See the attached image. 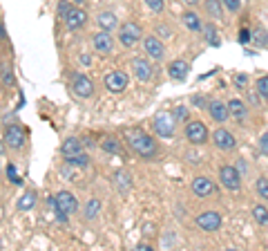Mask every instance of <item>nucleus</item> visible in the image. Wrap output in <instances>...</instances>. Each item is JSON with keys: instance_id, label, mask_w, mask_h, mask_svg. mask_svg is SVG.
<instances>
[{"instance_id": "obj_1", "label": "nucleus", "mask_w": 268, "mask_h": 251, "mask_svg": "<svg viewBox=\"0 0 268 251\" xmlns=\"http://www.w3.org/2000/svg\"><path fill=\"white\" fill-rule=\"evenodd\" d=\"M128 143H130L134 155L145 159V161H152L156 155H159V141H156L152 134L143 132V130H138V128L128 132Z\"/></svg>"}, {"instance_id": "obj_2", "label": "nucleus", "mask_w": 268, "mask_h": 251, "mask_svg": "<svg viewBox=\"0 0 268 251\" xmlns=\"http://www.w3.org/2000/svg\"><path fill=\"white\" fill-rule=\"evenodd\" d=\"M52 206H54V213L61 222H67L69 215H74L78 211V200H76L74 193L69 191H58L56 195L52 197Z\"/></svg>"}, {"instance_id": "obj_3", "label": "nucleus", "mask_w": 268, "mask_h": 251, "mask_svg": "<svg viewBox=\"0 0 268 251\" xmlns=\"http://www.w3.org/2000/svg\"><path fill=\"white\" fill-rule=\"evenodd\" d=\"M141 40H143V29H141L138 22H134V20L121 22V27H119V43L123 45L125 49H134L138 43H141Z\"/></svg>"}, {"instance_id": "obj_4", "label": "nucleus", "mask_w": 268, "mask_h": 251, "mask_svg": "<svg viewBox=\"0 0 268 251\" xmlns=\"http://www.w3.org/2000/svg\"><path fill=\"white\" fill-rule=\"evenodd\" d=\"M183 137H186V141L192 143V146H203L210 139V130L203 121L192 119V121H188V124H183Z\"/></svg>"}, {"instance_id": "obj_5", "label": "nucleus", "mask_w": 268, "mask_h": 251, "mask_svg": "<svg viewBox=\"0 0 268 251\" xmlns=\"http://www.w3.org/2000/svg\"><path fill=\"white\" fill-rule=\"evenodd\" d=\"M177 117L172 112H159V115L152 119V130L159 134L161 139H170L177 134Z\"/></svg>"}, {"instance_id": "obj_6", "label": "nucleus", "mask_w": 268, "mask_h": 251, "mask_svg": "<svg viewBox=\"0 0 268 251\" xmlns=\"http://www.w3.org/2000/svg\"><path fill=\"white\" fill-rule=\"evenodd\" d=\"M221 224H223V218H221V213H219V211L208 209V211H199V213L195 215V227L199 229V231H203V233L219 231V229H221Z\"/></svg>"}, {"instance_id": "obj_7", "label": "nucleus", "mask_w": 268, "mask_h": 251, "mask_svg": "<svg viewBox=\"0 0 268 251\" xmlns=\"http://www.w3.org/2000/svg\"><path fill=\"white\" fill-rule=\"evenodd\" d=\"M141 47H143V54L150 58L152 63H159L165 58V43L163 38H159L156 34H145L141 40Z\"/></svg>"}, {"instance_id": "obj_8", "label": "nucleus", "mask_w": 268, "mask_h": 251, "mask_svg": "<svg viewBox=\"0 0 268 251\" xmlns=\"http://www.w3.org/2000/svg\"><path fill=\"white\" fill-rule=\"evenodd\" d=\"M219 182L226 191H239L241 184H244V175L237 166H230V164H223L219 166Z\"/></svg>"}, {"instance_id": "obj_9", "label": "nucleus", "mask_w": 268, "mask_h": 251, "mask_svg": "<svg viewBox=\"0 0 268 251\" xmlns=\"http://www.w3.org/2000/svg\"><path fill=\"white\" fill-rule=\"evenodd\" d=\"M69 88L78 99H92L94 97V83L87 74H83V72H74V74L69 76Z\"/></svg>"}, {"instance_id": "obj_10", "label": "nucleus", "mask_w": 268, "mask_h": 251, "mask_svg": "<svg viewBox=\"0 0 268 251\" xmlns=\"http://www.w3.org/2000/svg\"><path fill=\"white\" fill-rule=\"evenodd\" d=\"M89 43H92V49H94V52L101 54V56H110V54L114 52V36H112L110 31H105V29H101V31H96V34H92Z\"/></svg>"}, {"instance_id": "obj_11", "label": "nucleus", "mask_w": 268, "mask_h": 251, "mask_svg": "<svg viewBox=\"0 0 268 251\" xmlns=\"http://www.w3.org/2000/svg\"><path fill=\"white\" fill-rule=\"evenodd\" d=\"M190 191L195 197H199V200H205V197H212L214 193H217V186H214L212 177H208V175H197L195 179H192L190 184Z\"/></svg>"}, {"instance_id": "obj_12", "label": "nucleus", "mask_w": 268, "mask_h": 251, "mask_svg": "<svg viewBox=\"0 0 268 251\" xmlns=\"http://www.w3.org/2000/svg\"><path fill=\"white\" fill-rule=\"evenodd\" d=\"M130 70H132V74L136 76L141 83H147V81H152V76H154V67H152V61L150 58H141V56H136V58H132L130 61Z\"/></svg>"}, {"instance_id": "obj_13", "label": "nucleus", "mask_w": 268, "mask_h": 251, "mask_svg": "<svg viewBox=\"0 0 268 251\" xmlns=\"http://www.w3.org/2000/svg\"><path fill=\"white\" fill-rule=\"evenodd\" d=\"M210 141L214 143V146L219 148V150H223V152H232L237 148V139H235V134L230 132L228 128H217L212 134H210Z\"/></svg>"}, {"instance_id": "obj_14", "label": "nucleus", "mask_w": 268, "mask_h": 251, "mask_svg": "<svg viewBox=\"0 0 268 251\" xmlns=\"http://www.w3.org/2000/svg\"><path fill=\"white\" fill-rule=\"evenodd\" d=\"M128 83H130L128 74H125V72H121V70H112V72H107L105 79H103V85H105V88L110 90L112 94H121V92H125Z\"/></svg>"}, {"instance_id": "obj_15", "label": "nucleus", "mask_w": 268, "mask_h": 251, "mask_svg": "<svg viewBox=\"0 0 268 251\" xmlns=\"http://www.w3.org/2000/svg\"><path fill=\"white\" fill-rule=\"evenodd\" d=\"M27 141V134H25V128L18 124H11L4 128V146H9L11 150H20Z\"/></svg>"}, {"instance_id": "obj_16", "label": "nucleus", "mask_w": 268, "mask_h": 251, "mask_svg": "<svg viewBox=\"0 0 268 251\" xmlns=\"http://www.w3.org/2000/svg\"><path fill=\"white\" fill-rule=\"evenodd\" d=\"M87 20H89V13L85 11V9H80V4H74L71 11L65 16V27L69 31H80L87 25Z\"/></svg>"}, {"instance_id": "obj_17", "label": "nucleus", "mask_w": 268, "mask_h": 251, "mask_svg": "<svg viewBox=\"0 0 268 251\" xmlns=\"http://www.w3.org/2000/svg\"><path fill=\"white\" fill-rule=\"evenodd\" d=\"M208 115L212 121L217 124H226L230 119V108H228V101H221V99H210L208 101Z\"/></svg>"}, {"instance_id": "obj_18", "label": "nucleus", "mask_w": 268, "mask_h": 251, "mask_svg": "<svg viewBox=\"0 0 268 251\" xmlns=\"http://www.w3.org/2000/svg\"><path fill=\"white\" fill-rule=\"evenodd\" d=\"M96 25L101 27V29H105V31H114V29H119L121 27V22H119V16H116L114 11L103 9V11L96 13Z\"/></svg>"}, {"instance_id": "obj_19", "label": "nucleus", "mask_w": 268, "mask_h": 251, "mask_svg": "<svg viewBox=\"0 0 268 251\" xmlns=\"http://www.w3.org/2000/svg\"><path fill=\"white\" fill-rule=\"evenodd\" d=\"M61 152H63V159H71V157H76V155H83V141H80L78 137H67L65 141H63V146H61Z\"/></svg>"}, {"instance_id": "obj_20", "label": "nucleus", "mask_w": 268, "mask_h": 251, "mask_svg": "<svg viewBox=\"0 0 268 251\" xmlns=\"http://www.w3.org/2000/svg\"><path fill=\"white\" fill-rule=\"evenodd\" d=\"M228 108H230V117L237 121V124H246L248 119V103L241 101V99H230L228 101Z\"/></svg>"}, {"instance_id": "obj_21", "label": "nucleus", "mask_w": 268, "mask_h": 251, "mask_svg": "<svg viewBox=\"0 0 268 251\" xmlns=\"http://www.w3.org/2000/svg\"><path fill=\"white\" fill-rule=\"evenodd\" d=\"M188 72H190V65H188V61H183V58H174L168 65V74L172 81H186Z\"/></svg>"}, {"instance_id": "obj_22", "label": "nucleus", "mask_w": 268, "mask_h": 251, "mask_svg": "<svg viewBox=\"0 0 268 251\" xmlns=\"http://www.w3.org/2000/svg\"><path fill=\"white\" fill-rule=\"evenodd\" d=\"M101 211H103V202L98 197H89L83 206V220L85 222H96Z\"/></svg>"}, {"instance_id": "obj_23", "label": "nucleus", "mask_w": 268, "mask_h": 251, "mask_svg": "<svg viewBox=\"0 0 268 251\" xmlns=\"http://www.w3.org/2000/svg\"><path fill=\"white\" fill-rule=\"evenodd\" d=\"M181 22L186 25L188 31H192V34H201V31H203V22H201V16L197 11H183Z\"/></svg>"}, {"instance_id": "obj_24", "label": "nucleus", "mask_w": 268, "mask_h": 251, "mask_svg": "<svg viewBox=\"0 0 268 251\" xmlns=\"http://www.w3.org/2000/svg\"><path fill=\"white\" fill-rule=\"evenodd\" d=\"M203 9H205V16H210L212 20H221L223 18V2L221 0H205Z\"/></svg>"}, {"instance_id": "obj_25", "label": "nucleus", "mask_w": 268, "mask_h": 251, "mask_svg": "<svg viewBox=\"0 0 268 251\" xmlns=\"http://www.w3.org/2000/svg\"><path fill=\"white\" fill-rule=\"evenodd\" d=\"M112 182H114L116 191H121V193H128L130 188H132V177H130L125 170H119V173L112 175Z\"/></svg>"}, {"instance_id": "obj_26", "label": "nucleus", "mask_w": 268, "mask_h": 251, "mask_svg": "<svg viewBox=\"0 0 268 251\" xmlns=\"http://www.w3.org/2000/svg\"><path fill=\"white\" fill-rule=\"evenodd\" d=\"M36 193L34 191H27V193H22L20 197H18V202H16V209L20 211V213H25V211H31L36 206Z\"/></svg>"}, {"instance_id": "obj_27", "label": "nucleus", "mask_w": 268, "mask_h": 251, "mask_svg": "<svg viewBox=\"0 0 268 251\" xmlns=\"http://www.w3.org/2000/svg\"><path fill=\"white\" fill-rule=\"evenodd\" d=\"M250 213H253L255 222H257L259 227H268V206H264V204H255L253 209H250Z\"/></svg>"}, {"instance_id": "obj_28", "label": "nucleus", "mask_w": 268, "mask_h": 251, "mask_svg": "<svg viewBox=\"0 0 268 251\" xmlns=\"http://www.w3.org/2000/svg\"><path fill=\"white\" fill-rule=\"evenodd\" d=\"M203 34H205V40H208V45H212V47H219V45H221L219 31H217V27H214L212 22H205V25H203Z\"/></svg>"}, {"instance_id": "obj_29", "label": "nucleus", "mask_w": 268, "mask_h": 251, "mask_svg": "<svg viewBox=\"0 0 268 251\" xmlns=\"http://www.w3.org/2000/svg\"><path fill=\"white\" fill-rule=\"evenodd\" d=\"M250 40H253L257 47H268V31L264 27H255L250 31Z\"/></svg>"}, {"instance_id": "obj_30", "label": "nucleus", "mask_w": 268, "mask_h": 251, "mask_svg": "<svg viewBox=\"0 0 268 251\" xmlns=\"http://www.w3.org/2000/svg\"><path fill=\"white\" fill-rule=\"evenodd\" d=\"M101 148H103L105 152H112V155H119V152L123 150V146H121V141H119L116 137H105V139L101 141Z\"/></svg>"}, {"instance_id": "obj_31", "label": "nucleus", "mask_w": 268, "mask_h": 251, "mask_svg": "<svg viewBox=\"0 0 268 251\" xmlns=\"http://www.w3.org/2000/svg\"><path fill=\"white\" fill-rule=\"evenodd\" d=\"M255 193H257L264 202H268V177H257L255 179Z\"/></svg>"}, {"instance_id": "obj_32", "label": "nucleus", "mask_w": 268, "mask_h": 251, "mask_svg": "<svg viewBox=\"0 0 268 251\" xmlns=\"http://www.w3.org/2000/svg\"><path fill=\"white\" fill-rule=\"evenodd\" d=\"M154 34L159 36V38H163V40H172L174 38V29L170 25H163V22L154 27Z\"/></svg>"}, {"instance_id": "obj_33", "label": "nucleus", "mask_w": 268, "mask_h": 251, "mask_svg": "<svg viewBox=\"0 0 268 251\" xmlns=\"http://www.w3.org/2000/svg\"><path fill=\"white\" fill-rule=\"evenodd\" d=\"M67 164L74 166V168H87L89 157H87V152H83V155H76V157H71V159H67Z\"/></svg>"}, {"instance_id": "obj_34", "label": "nucleus", "mask_w": 268, "mask_h": 251, "mask_svg": "<svg viewBox=\"0 0 268 251\" xmlns=\"http://www.w3.org/2000/svg\"><path fill=\"white\" fill-rule=\"evenodd\" d=\"M71 7H74V2H71V0H61V2H58V7H56V16L65 20V16L71 11Z\"/></svg>"}, {"instance_id": "obj_35", "label": "nucleus", "mask_w": 268, "mask_h": 251, "mask_svg": "<svg viewBox=\"0 0 268 251\" xmlns=\"http://www.w3.org/2000/svg\"><path fill=\"white\" fill-rule=\"evenodd\" d=\"M143 2H145V7L152 13H163V9H165V0H143Z\"/></svg>"}, {"instance_id": "obj_36", "label": "nucleus", "mask_w": 268, "mask_h": 251, "mask_svg": "<svg viewBox=\"0 0 268 251\" xmlns=\"http://www.w3.org/2000/svg\"><path fill=\"white\" fill-rule=\"evenodd\" d=\"M255 90L262 94V99H268V74L266 76H259L257 83H255Z\"/></svg>"}, {"instance_id": "obj_37", "label": "nucleus", "mask_w": 268, "mask_h": 251, "mask_svg": "<svg viewBox=\"0 0 268 251\" xmlns=\"http://www.w3.org/2000/svg\"><path fill=\"white\" fill-rule=\"evenodd\" d=\"M172 115L177 117L179 124H188V121H190V119H188V117H190V112H188V106H177Z\"/></svg>"}, {"instance_id": "obj_38", "label": "nucleus", "mask_w": 268, "mask_h": 251, "mask_svg": "<svg viewBox=\"0 0 268 251\" xmlns=\"http://www.w3.org/2000/svg\"><path fill=\"white\" fill-rule=\"evenodd\" d=\"M13 83V74H11V67L7 63H2V88H11Z\"/></svg>"}, {"instance_id": "obj_39", "label": "nucleus", "mask_w": 268, "mask_h": 251, "mask_svg": "<svg viewBox=\"0 0 268 251\" xmlns=\"http://www.w3.org/2000/svg\"><path fill=\"white\" fill-rule=\"evenodd\" d=\"M221 2H223V7H226L230 13H239V9H241V4H244V0H221Z\"/></svg>"}, {"instance_id": "obj_40", "label": "nucleus", "mask_w": 268, "mask_h": 251, "mask_svg": "<svg viewBox=\"0 0 268 251\" xmlns=\"http://www.w3.org/2000/svg\"><path fill=\"white\" fill-rule=\"evenodd\" d=\"M259 152H262V155H268V130L259 134Z\"/></svg>"}, {"instance_id": "obj_41", "label": "nucleus", "mask_w": 268, "mask_h": 251, "mask_svg": "<svg viewBox=\"0 0 268 251\" xmlns=\"http://www.w3.org/2000/svg\"><path fill=\"white\" fill-rule=\"evenodd\" d=\"M235 88H239V90H244L246 85H248V74H235Z\"/></svg>"}, {"instance_id": "obj_42", "label": "nucleus", "mask_w": 268, "mask_h": 251, "mask_svg": "<svg viewBox=\"0 0 268 251\" xmlns=\"http://www.w3.org/2000/svg\"><path fill=\"white\" fill-rule=\"evenodd\" d=\"M141 233H143V238H152L156 233V224H150V222L143 224V231Z\"/></svg>"}, {"instance_id": "obj_43", "label": "nucleus", "mask_w": 268, "mask_h": 251, "mask_svg": "<svg viewBox=\"0 0 268 251\" xmlns=\"http://www.w3.org/2000/svg\"><path fill=\"white\" fill-rule=\"evenodd\" d=\"M190 103H195L197 108H205V106H208V101H205V97H201V94H195V97L190 99Z\"/></svg>"}, {"instance_id": "obj_44", "label": "nucleus", "mask_w": 268, "mask_h": 251, "mask_svg": "<svg viewBox=\"0 0 268 251\" xmlns=\"http://www.w3.org/2000/svg\"><path fill=\"white\" fill-rule=\"evenodd\" d=\"M250 40V29H239V43H248Z\"/></svg>"}, {"instance_id": "obj_45", "label": "nucleus", "mask_w": 268, "mask_h": 251, "mask_svg": "<svg viewBox=\"0 0 268 251\" xmlns=\"http://www.w3.org/2000/svg\"><path fill=\"white\" fill-rule=\"evenodd\" d=\"M7 175H9V177H11L16 184H20V177H16V168H13V166H7Z\"/></svg>"}, {"instance_id": "obj_46", "label": "nucleus", "mask_w": 268, "mask_h": 251, "mask_svg": "<svg viewBox=\"0 0 268 251\" xmlns=\"http://www.w3.org/2000/svg\"><path fill=\"white\" fill-rule=\"evenodd\" d=\"M136 249H138V251H150V249H152V245H150V242H138Z\"/></svg>"}, {"instance_id": "obj_47", "label": "nucleus", "mask_w": 268, "mask_h": 251, "mask_svg": "<svg viewBox=\"0 0 268 251\" xmlns=\"http://www.w3.org/2000/svg\"><path fill=\"white\" fill-rule=\"evenodd\" d=\"M183 2H186V4H190V7H195V4H199L201 0H183Z\"/></svg>"}, {"instance_id": "obj_48", "label": "nucleus", "mask_w": 268, "mask_h": 251, "mask_svg": "<svg viewBox=\"0 0 268 251\" xmlns=\"http://www.w3.org/2000/svg\"><path fill=\"white\" fill-rule=\"evenodd\" d=\"M71 2H74V4H85L87 0H71Z\"/></svg>"}]
</instances>
